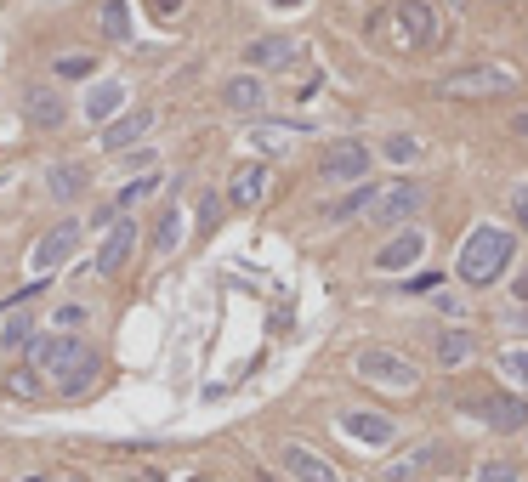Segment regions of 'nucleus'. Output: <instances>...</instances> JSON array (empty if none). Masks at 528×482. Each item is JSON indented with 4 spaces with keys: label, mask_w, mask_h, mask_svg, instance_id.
<instances>
[{
    "label": "nucleus",
    "mask_w": 528,
    "mask_h": 482,
    "mask_svg": "<svg viewBox=\"0 0 528 482\" xmlns=\"http://www.w3.org/2000/svg\"><path fill=\"white\" fill-rule=\"evenodd\" d=\"M120 103H125V86H114V80H108V86H97V91L86 97V114H91V120H108V125H114Z\"/></svg>",
    "instance_id": "nucleus-25"
},
{
    "label": "nucleus",
    "mask_w": 528,
    "mask_h": 482,
    "mask_svg": "<svg viewBox=\"0 0 528 482\" xmlns=\"http://www.w3.org/2000/svg\"><path fill=\"white\" fill-rule=\"evenodd\" d=\"M216 216H222V205H216V199H199V222L216 227Z\"/></svg>",
    "instance_id": "nucleus-35"
},
{
    "label": "nucleus",
    "mask_w": 528,
    "mask_h": 482,
    "mask_svg": "<svg viewBox=\"0 0 528 482\" xmlns=\"http://www.w3.org/2000/svg\"><path fill=\"white\" fill-rule=\"evenodd\" d=\"M511 233L506 227H477L472 239L460 244V261H455V273H460V284H472V290H489L494 278L511 267Z\"/></svg>",
    "instance_id": "nucleus-2"
},
{
    "label": "nucleus",
    "mask_w": 528,
    "mask_h": 482,
    "mask_svg": "<svg viewBox=\"0 0 528 482\" xmlns=\"http://www.w3.org/2000/svg\"><path fill=\"white\" fill-rule=\"evenodd\" d=\"M381 154H387L392 165H409V159H421V142L415 137H387L381 142Z\"/></svg>",
    "instance_id": "nucleus-27"
},
{
    "label": "nucleus",
    "mask_w": 528,
    "mask_h": 482,
    "mask_svg": "<svg viewBox=\"0 0 528 482\" xmlns=\"http://www.w3.org/2000/svg\"><path fill=\"white\" fill-rule=\"evenodd\" d=\"M250 137L262 142L267 154H273V148H284V142H290V125H256V131H250Z\"/></svg>",
    "instance_id": "nucleus-32"
},
{
    "label": "nucleus",
    "mask_w": 528,
    "mask_h": 482,
    "mask_svg": "<svg viewBox=\"0 0 528 482\" xmlns=\"http://www.w3.org/2000/svg\"><path fill=\"white\" fill-rule=\"evenodd\" d=\"M148 125H154V108H131V114H120V120L103 131V148H108V154H125V148H137V142L148 137Z\"/></svg>",
    "instance_id": "nucleus-14"
},
{
    "label": "nucleus",
    "mask_w": 528,
    "mask_h": 482,
    "mask_svg": "<svg viewBox=\"0 0 528 482\" xmlns=\"http://www.w3.org/2000/svg\"><path fill=\"white\" fill-rule=\"evenodd\" d=\"M523 437H528V426H523Z\"/></svg>",
    "instance_id": "nucleus-44"
},
{
    "label": "nucleus",
    "mask_w": 528,
    "mask_h": 482,
    "mask_svg": "<svg viewBox=\"0 0 528 482\" xmlns=\"http://www.w3.org/2000/svg\"><path fill=\"white\" fill-rule=\"evenodd\" d=\"M245 63H250V69H296V63H301V40L262 35V40H250V46H245Z\"/></svg>",
    "instance_id": "nucleus-10"
},
{
    "label": "nucleus",
    "mask_w": 528,
    "mask_h": 482,
    "mask_svg": "<svg viewBox=\"0 0 528 482\" xmlns=\"http://www.w3.org/2000/svg\"><path fill=\"white\" fill-rule=\"evenodd\" d=\"M103 40L108 46H125L131 40V6L125 0H103Z\"/></svg>",
    "instance_id": "nucleus-24"
},
{
    "label": "nucleus",
    "mask_w": 528,
    "mask_h": 482,
    "mask_svg": "<svg viewBox=\"0 0 528 482\" xmlns=\"http://www.w3.org/2000/svg\"><path fill=\"white\" fill-rule=\"evenodd\" d=\"M222 103H228L233 114H262V108H267L262 74H233L228 86H222Z\"/></svg>",
    "instance_id": "nucleus-17"
},
{
    "label": "nucleus",
    "mask_w": 528,
    "mask_h": 482,
    "mask_svg": "<svg viewBox=\"0 0 528 482\" xmlns=\"http://www.w3.org/2000/svg\"><path fill=\"white\" fill-rule=\"evenodd\" d=\"M52 324H57V335H74V329L86 324V307H57Z\"/></svg>",
    "instance_id": "nucleus-33"
},
{
    "label": "nucleus",
    "mask_w": 528,
    "mask_h": 482,
    "mask_svg": "<svg viewBox=\"0 0 528 482\" xmlns=\"http://www.w3.org/2000/svg\"><path fill=\"white\" fill-rule=\"evenodd\" d=\"M370 205H375V182H358L347 199H330V205H324V222H352L358 210H370Z\"/></svg>",
    "instance_id": "nucleus-22"
},
{
    "label": "nucleus",
    "mask_w": 528,
    "mask_h": 482,
    "mask_svg": "<svg viewBox=\"0 0 528 482\" xmlns=\"http://www.w3.org/2000/svg\"><path fill=\"white\" fill-rule=\"evenodd\" d=\"M472 352H477V341L466 335V329L438 335V363H443V369H466V363H472Z\"/></svg>",
    "instance_id": "nucleus-23"
},
{
    "label": "nucleus",
    "mask_w": 528,
    "mask_h": 482,
    "mask_svg": "<svg viewBox=\"0 0 528 482\" xmlns=\"http://www.w3.org/2000/svg\"><path fill=\"white\" fill-rule=\"evenodd\" d=\"M421 256H426V233H421V227H404L392 244H381L375 267H381V273H404V267H415Z\"/></svg>",
    "instance_id": "nucleus-13"
},
{
    "label": "nucleus",
    "mask_w": 528,
    "mask_h": 482,
    "mask_svg": "<svg viewBox=\"0 0 528 482\" xmlns=\"http://www.w3.org/2000/svg\"><path fill=\"white\" fill-rule=\"evenodd\" d=\"M154 12H159V18H176V12H182V0H154Z\"/></svg>",
    "instance_id": "nucleus-36"
},
{
    "label": "nucleus",
    "mask_w": 528,
    "mask_h": 482,
    "mask_svg": "<svg viewBox=\"0 0 528 482\" xmlns=\"http://www.w3.org/2000/svg\"><path fill=\"white\" fill-rule=\"evenodd\" d=\"M23 482H52V477H40V471H35V477H23Z\"/></svg>",
    "instance_id": "nucleus-40"
},
{
    "label": "nucleus",
    "mask_w": 528,
    "mask_h": 482,
    "mask_svg": "<svg viewBox=\"0 0 528 482\" xmlns=\"http://www.w3.org/2000/svg\"><path fill=\"white\" fill-rule=\"evenodd\" d=\"M46 193H52L57 205H74V199H80V193H86V165H52V171H46Z\"/></svg>",
    "instance_id": "nucleus-19"
},
{
    "label": "nucleus",
    "mask_w": 528,
    "mask_h": 482,
    "mask_svg": "<svg viewBox=\"0 0 528 482\" xmlns=\"http://www.w3.org/2000/svg\"><path fill=\"white\" fill-rule=\"evenodd\" d=\"M194 482H205V477H194Z\"/></svg>",
    "instance_id": "nucleus-45"
},
{
    "label": "nucleus",
    "mask_w": 528,
    "mask_h": 482,
    "mask_svg": "<svg viewBox=\"0 0 528 482\" xmlns=\"http://www.w3.org/2000/svg\"><path fill=\"white\" fill-rule=\"evenodd\" d=\"M335 426L347 431L352 443H370V448H387L392 437H398L387 414H370V409H341V414H335Z\"/></svg>",
    "instance_id": "nucleus-9"
},
{
    "label": "nucleus",
    "mask_w": 528,
    "mask_h": 482,
    "mask_svg": "<svg viewBox=\"0 0 528 482\" xmlns=\"http://www.w3.org/2000/svg\"><path fill=\"white\" fill-rule=\"evenodd\" d=\"M23 114H29V125H35V131H57L69 108H63V97H57L52 86H29V91H23Z\"/></svg>",
    "instance_id": "nucleus-16"
},
{
    "label": "nucleus",
    "mask_w": 528,
    "mask_h": 482,
    "mask_svg": "<svg viewBox=\"0 0 528 482\" xmlns=\"http://www.w3.org/2000/svg\"><path fill=\"white\" fill-rule=\"evenodd\" d=\"M273 6H301V0H273Z\"/></svg>",
    "instance_id": "nucleus-41"
},
{
    "label": "nucleus",
    "mask_w": 528,
    "mask_h": 482,
    "mask_svg": "<svg viewBox=\"0 0 528 482\" xmlns=\"http://www.w3.org/2000/svg\"><path fill=\"white\" fill-rule=\"evenodd\" d=\"M517 301H528V273H523V278H517Z\"/></svg>",
    "instance_id": "nucleus-38"
},
{
    "label": "nucleus",
    "mask_w": 528,
    "mask_h": 482,
    "mask_svg": "<svg viewBox=\"0 0 528 482\" xmlns=\"http://www.w3.org/2000/svg\"><path fill=\"white\" fill-rule=\"evenodd\" d=\"M154 188H159V176H142V182H131V188L120 193V205H137L142 193H154Z\"/></svg>",
    "instance_id": "nucleus-34"
},
{
    "label": "nucleus",
    "mask_w": 528,
    "mask_h": 482,
    "mask_svg": "<svg viewBox=\"0 0 528 482\" xmlns=\"http://www.w3.org/2000/svg\"><path fill=\"white\" fill-rule=\"evenodd\" d=\"M443 97H500V91H517V74L506 63H472V69H455L438 80Z\"/></svg>",
    "instance_id": "nucleus-4"
},
{
    "label": "nucleus",
    "mask_w": 528,
    "mask_h": 482,
    "mask_svg": "<svg viewBox=\"0 0 528 482\" xmlns=\"http://www.w3.org/2000/svg\"><path fill=\"white\" fill-rule=\"evenodd\" d=\"M500 369H506V375L517 380V386H528V352H523V346H511L506 358H500Z\"/></svg>",
    "instance_id": "nucleus-29"
},
{
    "label": "nucleus",
    "mask_w": 528,
    "mask_h": 482,
    "mask_svg": "<svg viewBox=\"0 0 528 482\" xmlns=\"http://www.w3.org/2000/svg\"><path fill=\"white\" fill-rule=\"evenodd\" d=\"M125 482H159V477H154V471H142V477H125Z\"/></svg>",
    "instance_id": "nucleus-39"
},
{
    "label": "nucleus",
    "mask_w": 528,
    "mask_h": 482,
    "mask_svg": "<svg viewBox=\"0 0 528 482\" xmlns=\"http://www.w3.org/2000/svg\"><path fill=\"white\" fill-rule=\"evenodd\" d=\"M63 482H86V477H63Z\"/></svg>",
    "instance_id": "nucleus-42"
},
{
    "label": "nucleus",
    "mask_w": 528,
    "mask_h": 482,
    "mask_svg": "<svg viewBox=\"0 0 528 482\" xmlns=\"http://www.w3.org/2000/svg\"><path fill=\"white\" fill-rule=\"evenodd\" d=\"M370 35L392 40V46H404V52H432L443 40V23H438V6H432V0H392L387 12L370 18Z\"/></svg>",
    "instance_id": "nucleus-1"
},
{
    "label": "nucleus",
    "mask_w": 528,
    "mask_h": 482,
    "mask_svg": "<svg viewBox=\"0 0 528 482\" xmlns=\"http://www.w3.org/2000/svg\"><path fill=\"white\" fill-rule=\"evenodd\" d=\"M91 386H97V352H91V358L80 363V369H69V375L57 380V392H63V397H86Z\"/></svg>",
    "instance_id": "nucleus-26"
},
{
    "label": "nucleus",
    "mask_w": 528,
    "mask_h": 482,
    "mask_svg": "<svg viewBox=\"0 0 528 482\" xmlns=\"http://www.w3.org/2000/svg\"><path fill=\"white\" fill-rule=\"evenodd\" d=\"M0 392H6V397H18V403H35V397L46 392V386H40V375L29 369V363H12V369L0 375Z\"/></svg>",
    "instance_id": "nucleus-21"
},
{
    "label": "nucleus",
    "mask_w": 528,
    "mask_h": 482,
    "mask_svg": "<svg viewBox=\"0 0 528 482\" xmlns=\"http://www.w3.org/2000/svg\"><path fill=\"white\" fill-rule=\"evenodd\" d=\"M29 341H35V312H0V352H18Z\"/></svg>",
    "instance_id": "nucleus-20"
},
{
    "label": "nucleus",
    "mask_w": 528,
    "mask_h": 482,
    "mask_svg": "<svg viewBox=\"0 0 528 482\" xmlns=\"http://www.w3.org/2000/svg\"><path fill=\"white\" fill-rule=\"evenodd\" d=\"M511 131H517V137H528V114H517V120H511Z\"/></svg>",
    "instance_id": "nucleus-37"
},
{
    "label": "nucleus",
    "mask_w": 528,
    "mask_h": 482,
    "mask_svg": "<svg viewBox=\"0 0 528 482\" xmlns=\"http://www.w3.org/2000/svg\"><path fill=\"white\" fill-rule=\"evenodd\" d=\"M318 176H324V182H364V176H370V148L352 142V137L330 142L324 159H318Z\"/></svg>",
    "instance_id": "nucleus-6"
},
{
    "label": "nucleus",
    "mask_w": 528,
    "mask_h": 482,
    "mask_svg": "<svg viewBox=\"0 0 528 482\" xmlns=\"http://www.w3.org/2000/svg\"><path fill=\"white\" fill-rule=\"evenodd\" d=\"M91 69H97L91 57H57V80H86Z\"/></svg>",
    "instance_id": "nucleus-31"
},
{
    "label": "nucleus",
    "mask_w": 528,
    "mask_h": 482,
    "mask_svg": "<svg viewBox=\"0 0 528 482\" xmlns=\"http://www.w3.org/2000/svg\"><path fill=\"white\" fill-rule=\"evenodd\" d=\"M74 250H80V222H57L52 233L35 244V273H52V267H63Z\"/></svg>",
    "instance_id": "nucleus-11"
},
{
    "label": "nucleus",
    "mask_w": 528,
    "mask_h": 482,
    "mask_svg": "<svg viewBox=\"0 0 528 482\" xmlns=\"http://www.w3.org/2000/svg\"><path fill=\"white\" fill-rule=\"evenodd\" d=\"M358 375L370 386H387V392H415L421 386V369L409 358H398V352H387V346H364L358 352Z\"/></svg>",
    "instance_id": "nucleus-5"
},
{
    "label": "nucleus",
    "mask_w": 528,
    "mask_h": 482,
    "mask_svg": "<svg viewBox=\"0 0 528 482\" xmlns=\"http://www.w3.org/2000/svg\"><path fill=\"white\" fill-rule=\"evenodd\" d=\"M426 205V188L421 182H398V188H387V193H375V205H370V222H381V227H404L415 210Z\"/></svg>",
    "instance_id": "nucleus-7"
},
{
    "label": "nucleus",
    "mask_w": 528,
    "mask_h": 482,
    "mask_svg": "<svg viewBox=\"0 0 528 482\" xmlns=\"http://www.w3.org/2000/svg\"><path fill=\"white\" fill-rule=\"evenodd\" d=\"M279 465L296 482H341V477H335V465L324 460V454H313V448H301V443H284L279 448Z\"/></svg>",
    "instance_id": "nucleus-12"
},
{
    "label": "nucleus",
    "mask_w": 528,
    "mask_h": 482,
    "mask_svg": "<svg viewBox=\"0 0 528 482\" xmlns=\"http://www.w3.org/2000/svg\"><path fill=\"white\" fill-rule=\"evenodd\" d=\"M91 358V346L80 341V335H35V341H29V369H35V375H52V380H63L69 375V369H80V363Z\"/></svg>",
    "instance_id": "nucleus-3"
},
{
    "label": "nucleus",
    "mask_w": 528,
    "mask_h": 482,
    "mask_svg": "<svg viewBox=\"0 0 528 482\" xmlns=\"http://www.w3.org/2000/svg\"><path fill=\"white\" fill-rule=\"evenodd\" d=\"M494 6H511V0H494Z\"/></svg>",
    "instance_id": "nucleus-43"
},
{
    "label": "nucleus",
    "mask_w": 528,
    "mask_h": 482,
    "mask_svg": "<svg viewBox=\"0 0 528 482\" xmlns=\"http://www.w3.org/2000/svg\"><path fill=\"white\" fill-rule=\"evenodd\" d=\"M466 409L477 414V420H489L494 431H523L528 426V403L511 392H494V397H477V403H466Z\"/></svg>",
    "instance_id": "nucleus-8"
},
{
    "label": "nucleus",
    "mask_w": 528,
    "mask_h": 482,
    "mask_svg": "<svg viewBox=\"0 0 528 482\" xmlns=\"http://www.w3.org/2000/svg\"><path fill=\"white\" fill-rule=\"evenodd\" d=\"M176 239H182V216H176V210H165V216H159L154 244H159V250H176Z\"/></svg>",
    "instance_id": "nucleus-28"
},
{
    "label": "nucleus",
    "mask_w": 528,
    "mask_h": 482,
    "mask_svg": "<svg viewBox=\"0 0 528 482\" xmlns=\"http://www.w3.org/2000/svg\"><path fill=\"white\" fill-rule=\"evenodd\" d=\"M262 193H267V165H239V171H233V188H228L233 210L262 205Z\"/></svg>",
    "instance_id": "nucleus-18"
},
{
    "label": "nucleus",
    "mask_w": 528,
    "mask_h": 482,
    "mask_svg": "<svg viewBox=\"0 0 528 482\" xmlns=\"http://www.w3.org/2000/svg\"><path fill=\"white\" fill-rule=\"evenodd\" d=\"M477 482H517V465H511V460H489V465H477Z\"/></svg>",
    "instance_id": "nucleus-30"
},
{
    "label": "nucleus",
    "mask_w": 528,
    "mask_h": 482,
    "mask_svg": "<svg viewBox=\"0 0 528 482\" xmlns=\"http://www.w3.org/2000/svg\"><path fill=\"white\" fill-rule=\"evenodd\" d=\"M131 244H137V227L120 216V222L103 233V244H97V267H91V273H120L125 256H131Z\"/></svg>",
    "instance_id": "nucleus-15"
}]
</instances>
